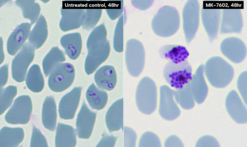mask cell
I'll return each mask as SVG.
<instances>
[{
  "label": "cell",
  "instance_id": "obj_1",
  "mask_svg": "<svg viewBox=\"0 0 247 147\" xmlns=\"http://www.w3.org/2000/svg\"><path fill=\"white\" fill-rule=\"evenodd\" d=\"M86 47L87 54L85 61L84 69L86 74L90 75L107 60L110 54V43L104 23L92 30L87 38Z\"/></svg>",
  "mask_w": 247,
  "mask_h": 147
},
{
  "label": "cell",
  "instance_id": "obj_2",
  "mask_svg": "<svg viewBox=\"0 0 247 147\" xmlns=\"http://www.w3.org/2000/svg\"><path fill=\"white\" fill-rule=\"evenodd\" d=\"M173 7L164 6L161 8L152 20L151 26L158 36L167 37L174 34L178 30L180 19L177 10Z\"/></svg>",
  "mask_w": 247,
  "mask_h": 147
},
{
  "label": "cell",
  "instance_id": "obj_3",
  "mask_svg": "<svg viewBox=\"0 0 247 147\" xmlns=\"http://www.w3.org/2000/svg\"><path fill=\"white\" fill-rule=\"evenodd\" d=\"M192 69L187 60L175 63L168 62L164 67L163 74L166 82L172 87L182 89L192 79Z\"/></svg>",
  "mask_w": 247,
  "mask_h": 147
},
{
  "label": "cell",
  "instance_id": "obj_4",
  "mask_svg": "<svg viewBox=\"0 0 247 147\" xmlns=\"http://www.w3.org/2000/svg\"><path fill=\"white\" fill-rule=\"evenodd\" d=\"M49 75L48 83L50 89L55 92H61L73 84L75 76V68L70 63H61L53 68Z\"/></svg>",
  "mask_w": 247,
  "mask_h": 147
},
{
  "label": "cell",
  "instance_id": "obj_5",
  "mask_svg": "<svg viewBox=\"0 0 247 147\" xmlns=\"http://www.w3.org/2000/svg\"><path fill=\"white\" fill-rule=\"evenodd\" d=\"M34 47L26 43L12 60L11 70L13 78L19 82L25 79L27 69L35 57Z\"/></svg>",
  "mask_w": 247,
  "mask_h": 147
},
{
  "label": "cell",
  "instance_id": "obj_6",
  "mask_svg": "<svg viewBox=\"0 0 247 147\" xmlns=\"http://www.w3.org/2000/svg\"><path fill=\"white\" fill-rule=\"evenodd\" d=\"M32 110V101L27 95L16 98L5 116L6 121L11 124H25L29 121Z\"/></svg>",
  "mask_w": 247,
  "mask_h": 147
},
{
  "label": "cell",
  "instance_id": "obj_7",
  "mask_svg": "<svg viewBox=\"0 0 247 147\" xmlns=\"http://www.w3.org/2000/svg\"><path fill=\"white\" fill-rule=\"evenodd\" d=\"M96 115V113L91 110L83 101L76 121V131L78 137L84 139L90 138L94 126Z\"/></svg>",
  "mask_w": 247,
  "mask_h": 147
},
{
  "label": "cell",
  "instance_id": "obj_8",
  "mask_svg": "<svg viewBox=\"0 0 247 147\" xmlns=\"http://www.w3.org/2000/svg\"><path fill=\"white\" fill-rule=\"evenodd\" d=\"M82 89L80 86L75 87L61 98L58 108L61 118L70 120L74 117L80 102Z\"/></svg>",
  "mask_w": 247,
  "mask_h": 147
},
{
  "label": "cell",
  "instance_id": "obj_9",
  "mask_svg": "<svg viewBox=\"0 0 247 147\" xmlns=\"http://www.w3.org/2000/svg\"><path fill=\"white\" fill-rule=\"evenodd\" d=\"M31 26L30 23L23 22L10 34L6 43L7 51L9 54L14 55L22 48L28 39Z\"/></svg>",
  "mask_w": 247,
  "mask_h": 147
},
{
  "label": "cell",
  "instance_id": "obj_10",
  "mask_svg": "<svg viewBox=\"0 0 247 147\" xmlns=\"http://www.w3.org/2000/svg\"><path fill=\"white\" fill-rule=\"evenodd\" d=\"M83 9H68L61 8V18L59 22L60 29L67 32L82 27L85 12Z\"/></svg>",
  "mask_w": 247,
  "mask_h": 147
},
{
  "label": "cell",
  "instance_id": "obj_11",
  "mask_svg": "<svg viewBox=\"0 0 247 147\" xmlns=\"http://www.w3.org/2000/svg\"><path fill=\"white\" fill-rule=\"evenodd\" d=\"M61 45L71 59H76L82 51V41L81 35L78 32L71 33L63 35L60 39Z\"/></svg>",
  "mask_w": 247,
  "mask_h": 147
},
{
  "label": "cell",
  "instance_id": "obj_12",
  "mask_svg": "<svg viewBox=\"0 0 247 147\" xmlns=\"http://www.w3.org/2000/svg\"><path fill=\"white\" fill-rule=\"evenodd\" d=\"M94 78L97 86L101 89L111 91L116 84V71L114 67L110 65L101 67L95 72Z\"/></svg>",
  "mask_w": 247,
  "mask_h": 147
},
{
  "label": "cell",
  "instance_id": "obj_13",
  "mask_svg": "<svg viewBox=\"0 0 247 147\" xmlns=\"http://www.w3.org/2000/svg\"><path fill=\"white\" fill-rule=\"evenodd\" d=\"M158 53L161 59L175 63L185 61L189 55L184 46L176 44L164 45L159 48Z\"/></svg>",
  "mask_w": 247,
  "mask_h": 147
},
{
  "label": "cell",
  "instance_id": "obj_14",
  "mask_svg": "<svg viewBox=\"0 0 247 147\" xmlns=\"http://www.w3.org/2000/svg\"><path fill=\"white\" fill-rule=\"evenodd\" d=\"M48 35V25L44 16L41 14L31 30L28 42L35 49L41 47L46 41Z\"/></svg>",
  "mask_w": 247,
  "mask_h": 147
},
{
  "label": "cell",
  "instance_id": "obj_15",
  "mask_svg": "<svg viewBox=\"0 0 247 147\" xmlns=\"http://www.w3.org/2000/svg\"><path fill=\"white\" fill-rule=\"evenodd\" d=\"M123 116V99H121L112 104L106 115V124L110 132L118 130L121 128Z\"/></svg>",
  "mask_w": 247,
  "mask_h": 147
},
{
  "label": "cell",
  "instance_id": "obj_16",
  "mask_svg": "<svg viewBox=\"0 0 247 147\" xmlns=\"http://www.w3.org/2000/svg\"><path fill=\"white\" fill-rule=\"evenodd\" d=\"M76 144V134L74 128L69 125L58 123L55 137L56 146L73 147Z\"/></svg>",
  "mask_w": 247,
  "mask_h": 147
},
{
  "label": "cell",
  "instance_id": "obj_17",
  "mask_svg": "<svg viewBox=\"0 0 247 147\" xmlns=\"http://www.w3.org/2000/svg\"><path fill=\"white\" fill-rule=\"evenodd\" d=\"M57 117L56 106L54 98L51 96H47L44 101L42 110V122L45 128L54 131Z\"/></svg>",
  "mask_w": 247,
  "mask_h": 147
},
{
  "label": "cell",
  "instance_id": "obj_18",
  "mask_svg": "<svg viewBox=\"0 0 247 147\" xmlns=\"http://www.w3.org/2000/svg\"><path fill=\"white\" fill-rule=\"evenodd\" d=\"M99 88L92 83L88 88L86 94V100L90 107L98 110L105 107L108 98L107 92Z\"/></svg>",
  "mask_w": 247,
  "mask_h": 147
},
{
  "label": "cell",
  "instance_id": "obj_19",
  "mask_svg": "<svg viewBox=\"0 0 247 147\" xmlns=\"http://www.w3.org/2000/svg\"><path fill=\"white\" fill-rule=\"evenodd\" d=\"M0 147L15 146L23 141V129L21 128L5 127L0 131Z\"/></svg>",
  "mask_w": 247,
  "mask_h": 147
},
{
  "label": "cell",
  "instance_id": "obj_20",
  "mask_svg": "<svg viewBox=\"0 0 247 147\" xmlns=\"http://www.w3.org/2000/svg\"><path fill=\"white\" fill-rule=\"evenodd\" d=\"M65 60V55L61 50L57 46L52 47L42 60L43 69L45 75H48L56 66Z\"/></svg>",
  "mask_w": 247,
  "mask_h": 147
},
{
  "label": "cell",
  "instance_id": "obj_21",
  "mask_svg": "<svg viewBox=\"0 0 247 147\" xmlns=\"http://www.w3.org/2000/svg\"><path fill=\"white\" fill-rule=\"evenodd\" d=\"M15 3L25 18L29 20L32 25L36 23L40 15L41 8L38 3L33 0H17Z\"/></svg>",
  "mask_w": 247,
  "mask_h": 147
},
{
  "label": "cell",
  "instance_id": "obj_22",
  "mask_svg": "<svg viewBox=\"0 0 247 147\" xmlns=\"http://www.w3.org/2000/svg\"><path fill=\"white\" fill-rule=\"evenodd\" d=\"M26 83L31 91L39 92L43 89L44 80L40 66L37 64L31 66L26 75Z\"/></svg>",
  "mask_w": 247,
  "mask_h": 147
},
{
  "label": "cell",
  "instance_id": "obj_23",
  "mask_svg": "<svg viewBox=\"0 0 247 147\" xmlns=\"http://www.w3.org/2000/svg\"><path fill=\"white\" fill-rule=\"evenodd\" d=\"M102 14L101 9H87L85 10L82 27L83 29L89 31L93 29L99 21Z\"/></svg>",
  "mask_w": 247,
  "mask_h": 147
},
{
  "label": "cell",
  "instance_id": "obj_24",
  "mask_svg": "<svg viewBox=\"0 0 247 147\" xmlns=\"http://www.w3.org/2000/svg\"><path fill=\"white\" fill-rule=\"evenodd\" d=\"M17 93V88L14 86H9L0 90V114L4 111L11 104L13 100Z\"/></svg>",
  "mask_w": 247,
  "mask_h": 147
},
{
  "label": "cell",
  "instance_id": "obj_25",
  "mask_svg": "<svg viewBox=\"0 0 247 147\" xmlns=\"http://www.w3.org/2000/svg\"><path fill=\"white\" fill-rule=\"evenodd\" d=\"M124 15L122 14L119 17L116 23L114 34L113 46L117 52H123V27L124 21Z\"/></svg>",
  "mask_w": 247,
  "mask_h": 147
},
{
  "label": "cell",
  "instance_id": "obj_26",
  "mask_svg": "<svg viewBox=\"0 0 247 147\" xmlns=\"http://www.w3.org/2000/svg\"><path fill=\"white\" fill-rule=\"evenodd\" d=\"M30 145L31 147L47 146V141L45 137L35 127L33 128Z\"/></svg>",
  "mask_w": 247,
  "mask_h": 147
},
{
  "label": "cell",
  "instance_id": "obj_27",
  "mask_svg": "<svg viewBox=\"0 0 247 147\" xmlns=\"http://www.w3.org/2000/svg\"><path fill=\"white\" fill-rule=\"evenodd\" d=\"M117 137L105 133L97 145V147H114Z\"/></svg>",
  "mask_w": 247,
  "mask_h": 147
},
{
  "label": "cell",
  "instance_id": "obj_28",
  "mask_svg": "<svg viewBox=\"0 0 247 147\" xmlns=\"http://www.w3.org/2000/svg\"><path fill=\"white\" fill-rule=\"evenodd\" d=\"M8 76V65L5 64L0 68V85L1 88L3 87L6 83Z\"/></svg>",
  "mask_w": 247,
  "mask_h": 147
},
{
  "label": "cell",
  "instance_id": "obj_29",
  "mask_svg": "<svg viewBox=\"0 0 247 147\" xmlns=\"http://www.w3.org/2000/svg\"><path fill=\"white\" fill-rule=\"evenodd\" d=\"M106 12L107 15L112 20H114L120 16L123 11V8L120 9H107Z\"/></svg>",
  "mask_w": 247,
  "mask_h": 147
},
{
  "label": "cell",
  "instance_id": "obj_30",
  "mask_svg": "<svg viewBox=\"0 0 247 147\" xmlns=\"http://www.w3.org/2000/svg\"><path fill=\"white\" fill-rule=\"evenodd\" d=\"M0 63L1 64L3 62L5 58V55L3 49V42L1 37H0Z\"/></svg>",
  "mask_w": 247,
  "mask_h": 147
}]
</instances>
